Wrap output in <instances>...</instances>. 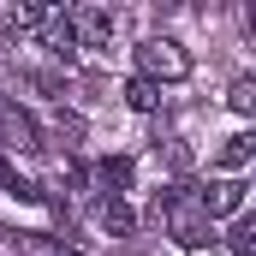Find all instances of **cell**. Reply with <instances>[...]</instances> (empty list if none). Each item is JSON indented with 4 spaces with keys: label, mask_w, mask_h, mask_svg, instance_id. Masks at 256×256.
<instances>
[{
    "label": "cell",
    "mask_w": 256,
    "mask_h": 256,
    "mask_svg": "<svg viewBox=\"0 0 256 256\" xmlns=\"http://www.w3.org/2000/svg\"><path fill=\"white\" fill-rule=\"evenodd\" d=\"M155 214L167 220V238L179 244V250H208V244H220V232H214V220L202 214V202H196V185H167V191L155 196Z\"/></svg>",
    "instance_id": "obj_1"
},
{
    "label": "cell",
    "mask_w": 256,
    "mask_h": 256,
    "mask_svg": "<svg viewBox=\"0 0 256 256\" xmlns=\"http://www.w3.org/2000/svg\"><path fill=\"white\" fill-rule=\"evenodd\" d=\"M137 78H149L155 90L191 78V54H185V42H179V36H149V42L137 48Z\"/></svg>",
    "instance_id": "obj_2"
},
{
    "label": "cell",
    "mask_w": 256,
    "mask_h": 256,
    "mask_svg": "<svg viewBox=\"0 0 256 256\" xmlns=\"http://www.w3.org/2000/svg\"><path fill=\"white\" fill-rule=\"evenodd\" d=\"M66 24H72L78 48H108L120 18H114V6H96V0H84V6H66Z\"/></svg>",
    "instance_id": "obj_3"
},
{
    "label": "cell",
    "mask_w": 256,
    "mask_h": 256,
    "mask_svg": "<svg viewBox=\"0 0 256 256\" xmlns=\"http://www.w3.org/2000/svg\"><path fill=\"white\" fill-rule=\"evenodd\" d=\"M0 149H18V155H42L48 143H42V126L18 108V102H6L0 96Z\"/></svg>",
    "instance_id": "obj_4"
},
{
    "label": "cell",
    "mask_w": 256,
    "mask_h": 256,
    "mask_svg": "<svg viewBox=\"0 0 256 256\" xmlns=\"http://www.w3.org/2000/svg\"><path fill=\"white\" fill-rule=\"evenodd\" d=\"M196 202H202L208 220H220V214H244V179H214L208 191H196Z\"/></svg>",
    "instance_id": "obj_5"
},
{
    "label": "cell",
    "mask_w": 256,
    "mask_h": 256,
    "mask_svg": "<svg viewBox=\"0 0 256 256\" xmlns=\"http://www.w3.org/2000/svg\"><path fill=\"white\" fill-rule=\"evenodd\" d=\"M36 36H42V48H48L54 60H66V66L78 60V36H72V24H66V6H54V12H48V24H42Z\"/></svg>",
    "instance_id": "obj_6"
},
{
    "label": "cell",
    "mask_w": 256,
    "mask_h": 256,
    "mask_svg": "<svg viewBox=\"0 0 256 256\" xmlns=\"http://www.w3.org/2000/svg\"><path fill=\"white\" fill-rule=\"evenodd\" d=\"M48 12H54V6H24V0H18V6H0V30H12V36H36V30L48 24Z\"/></svg>",
    "instance_id": "obj_7"
},
{
    "label": "cell",
    "mask_w": 256,
    "mask_h": 256,
    "mask_svg": "<svg viewBox=\"0 0 256 256\" xmlns=\"http://www.w3.org/2000/svg\"><path fill=\"white\" fill-rule=\"evenodd\" d=\"M96 220H102V232H114V238H131V232H137V214L126 208V196H102V202H96Z\"/></svg>",
    "instance_id": "obj_8"
},
{
    "label": "cell",
    "mask_w": 256,
    "mask_h": 256,
    "mask_svg": "<svg viewBox=\"0 0 256 256\" xmlns=\"http://www.w3.org/2000/svg\"><path fill=\"white\" fill-rule=\"evenodd\" d=\"M12 244L24 256H84L72 238H54V232H12Z\"/></svg>",
    "instance_id": "obj_9"
},
{
    "label": "cell",
    "mask_w": 256,
    "mask_h": 256,
    "mask_svg": "<svg viewBox=\"0 0 256 256\" xmlns=\"http://www.w3.org/2000/svg\"><path fill=\"white\" fill-rule=\"evenodd\" d=\"M0 191H12L18 202H48V191H42L36 179H24V173H18V167L6 161V155H0Z\"/></svg>",
    "instance_id": "obj_10"
},
{
    "label": "cell",
    "mask_w": 256,
    "mask_h": 256,
    "mask_svg": "<svg viewBox=\"0 0 256 256\" xmlns=\"http://www.w3.org/2000/svg\"><path fill=\"white\" fill-rule=\"evenodd\" d=\"M96 179L108 185L102 196H126V191H131V161H126V155H108V161L96 167Z\"/></svg>",
    "instance_id": "obj_11"
},
{
    "label": "cell",
    "mask_w": 256,
    "mask_h": 256,
    "mask_svg": "<svg viewBox=\"0 0 256 256\" xmlns=\"http://www.w3.org/2000/svg\"><path fill=\"white\" fill-rule=\"evenodd\" d=\"M250 155H256V137H250V131H238V137H226V143H220V167H226V173L250 167Z\"/></svg>",
    "instance_id": "obj_12"
},
{
    "label": "cell",
    "mask_w": 256,
    "mask_h": 256,
    "mask_svg": "<svg viewBox=\"0 0 256 256\" xmlns=\"http://www.w3.org/2000/svg\"><path fill=\"white\" fill-rule=\"evenodd\" d=\"M126 102L137 108V114H155V108H161V90H155L149 78H131V84H126Z\"/></svg>",
    "instance_id": "obj_13"
},
{
    "label": "cell",
    "mask_w": 256,
    "mask_h": 256,
    "mask_svg": "<svg viewBox=\"0 0 256 256\" xmlns=\"http://www.w3.org/2000/svg\"><path fill=\"white\" fill-rule=\"evenodd\" d=\"M226 244H232V256H256V220H250V214H238V220H232Z\"/></svg>",
    "instance_id": "obj_14"
},
{
    "label": "cell",
    "mask_w": 256,
    "mask_h": 256,
    "mask_svg": "<svg viewBox=\"0 0 256 256\" xmlns=\"http://www.w3.org/2000/svg\"><path fill=\"white\" fill-rule=\"evenodd\" d=\"M226 108H232V114H256V78H232Z\"/></svg>",
    "instance_id": "obj_15"
},
{
    "label": "cell",
    "mask_w": 256,
    "mask_h": 256,
    "mask_svg": "<svg viewBox=\"0 0 256 256\" xmlns=\"http://www.w3.org/2000/svg\"><path fill=\"white\" fill-rule=\"evenodd\" d=\"M30 90H36V96H48V102H60V96H66V78L42 66V72H30Z\"/></svg>",
    "instance_id": "obj_16"
},
{
    "label": "cell",
    "mask_w": 256,
    "mask_h": 256,
    "mask_svg": "<svg viewBox=\"0 0 256 256\" xmlns=\"http://www.w3.org/2000/svg\"><path fill=\"white\" fill-rule=\"evenodd\" d=\"M54 137H60L66 149H78V137H84V120H78V114H54Z\"/></svg>",
    "instance_id": "obj_17"
}]
</instances>
